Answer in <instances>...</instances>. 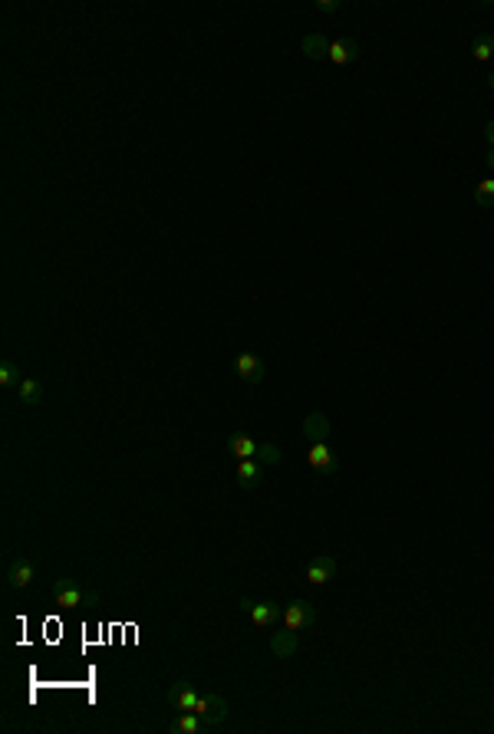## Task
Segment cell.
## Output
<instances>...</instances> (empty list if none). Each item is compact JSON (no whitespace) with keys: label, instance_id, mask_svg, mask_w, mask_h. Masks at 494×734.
<instances>
[{"label":"cell","instance_id":"1","mask_svg":"<svg viewBox=\"0 0 494 734\" xmlns=\"http://www.w3.org/2000/svg\"><path fill=\"white\" fill-rule=\"evenodd\" d=\"M195 715L204 721V728H217V724L228 718V701H224L221 695H198Z\"/></svg>","mask_w":494,"mask_h":734},{"label":"cell","instance_id":"2","mask_svg":"<svg viewBox=\"0 0 494 734\" xmlns=\"http://www.w3.org/2000/svg\"><path fill=\"white\" fill-rule=\"evenodd\" d=\"M313 622H317V610H313L306 599H293V603L283 606V626L293 629V633H297V629H310Z\"/></svg>","mask_w":494,"mask_h":734},{"label":"cell","instance_id":"3","mask_svg":"<svg viewBox=\"0 0 494 734\" xmlns=\"http://www.w3.org/2000/svg\"><path fill=\"white\" fill-rule=\"evenodd\" d=\"M241 610L251 616L257 626H274L277 619H283V606H277V603H270V599H264V603H254V599L244 596L241 599Z\"/></svg>","mask_w":494,"mask_h":734},{"label":"cell","instance_id":"4","mask_svg":"<svg viewBox=\"0 0 494 734\" xmlns=\"http://www.w3.org/2000/svg\"><path fill=\"white\" fill-rule=\"evenodd\" d=\"M53 596H56V606H63V610H73V606H83V603H86V593H83L69 576H60V580H56Z\"/></svg>","mask_w":494,"mask_h":734},{"label":"cell","instance_id":"5","mask_svg":"<svg viewBox=\"0 0 494 734\" xmlns=\"http://www.w3.org/2000/svg\"><path fill=\"white\" fill-rule=\"evenodd\" d=\"M30 583H33V563L26 560V557H13L7 563V586L10 589H24Z\"/></svg>","mask_w":494,"mask_h":734},{"label":"cell","instance_id":"6","mask_svg":"<svg viewBox=\"0 0 494 734\" xmlns=\"http://www.w3.org/2000/svg\"><path fill=\"white\" fill-rule=\"evenodd\" d=\"M168 701H172V708H175V711H195V705H198V692H195V685H191V682H175L172 688H168Z\"/></svg>","mask_w":494,"mask_h":734},{"label":"cell","instance_id":"7","mask_svg":"<svg viewBox=\"0 0 494 734\" xmlns=\"http://www.w3.org/2000/svg\"><path fill=\"white\" fill-rule=\"evenodd\" d=\"M359 43H356L353 37H343V40H333L329 43V60L336 63V66H349V63L359 60Z\"/></svg>","mask_w":494,"mask_h":734},{"label":"cell","instance_id":"8","mask_svg":"<svg viewBox=\"0 0 494 734\" xmlns=\"http://www.w3.org/2000/svg\"><path fill=\"white\" fill-rule=\"evenodd\" d=\"M234 369H238V375H241L244 382H261L264 379V359L261 356H254V352H241L238 359H234Z\"/></svg>","mask_w":494,"mask_h":734},{"label":"cell","instance_id":"9","mask_svg":"<svg viewBox=\"0 0 494 734\" xmlns=\"http://www.w3.org/2000/svg\"><path fill=\"white\" fill-rule=\"evenodd\" d=\"M297 649H300V639H297L293 629H287V633L280 629V633L270 635V652H274V659H293Z\"/></svg>","mask_w":494,"mask_h":734},{"label":"cell","instance_id":"10","mask_svg":"<svg viewBox=\"0 0 494 734\" xmlns=\"http://www.w3.org/2000/svg\"><path fill=\"white\" fill-rule=\"evenodd\" d=\"M333 573H336V560L329 557V553H320L317 560L306 563V580L310 583H327V580H333Z\"/></svg>","mask_w":494,"mask_h":734},{"label":"cell","instance_id":"11","mask_svg":"<svg viewBox=\"0 0 494 734\" xmlns=\"http://www.w3.org/2000/svg\"><path fill=\"white\" fill-rule=\"evenodd\" d=\"M261 478H264V464L257 458H244L241 464H238V484L241 487L254 491V487L261 484Z\"/></svg>","mask_w":494,"mask_h":734},{"label":"cell","instance_id":"12","mask_svg":"<svg viewBox=\"0 0 494 734\" xmlns=\"http://www.w3.org/2000/svg\"><path fill=\"white\" fill-rule=\"evenodd\" d=\"M304 435L317 445V441H327V435H329V418L323 415V411H310L304 418Z\"/></svg>","mask_w":494,"mask_h":734},{"label":"cell","instance_id":"13","mask_svg":"<svg viewBox=\"0 0 494 734\" xmlns=\"http://www.w3.org/2000/svg\"><path fill=\"white\" fill-rule=\"evenodd\" d=\"M329 43H333V40H327L323 33H306L300 47H304L306 60H327V56H329Z\"/></svg>","mask_w":494,"mask_h":734},{"label":"cell","instance_id":"14","mask_svg":"<svg viewBox=\"0 0 494 734\" xmlns=\"http://www.w3.org/2000/svg\"><path fill=\"white\" fill-rule=\"evenodd\" d=\"M201 728H204V721L195 715V711H181L175 721L168 724V731H172V734H198Z\"/></svg>","mask_w":494,"mask_h":734},{"label":"cell","instance_id":"15","mask_svg":"<svg viewBox=\"0 0 494 734\" xmlns=\"http://www.w3.org/2000/svg\"><path fill=\"white\" fill-rule=\"evenodd\" d=\"M228 451L234 455L238 461H244V458H257V441L254 438H247V435H231L228 438Z\"/></svg>","mask_w":494,"mask_h":734},{"label":"cell","instance_id":"16","mask_svg":"<svg viewBox=\"0 0 494 734\" xmlns=\"http://www.w3.org/2000/svg\"><path fill=\"white\" fill-rule=\"evenodd\" d=\"M310 464H313L317 471H336V458H333V451H329L323 441H317V445L310 448Z\"/></svg>","mask_w":494,"mask_h":734},{"label":"cell","instance_id":"17","mask_svg":"<svg viewBox=\"0 0 494 734\" xmlns=\"http://www.w3.org/2000/svg\"><path fill=\"white\" fill-rule=\"evenodd\" d=\"M40 398H43V386L37 379H24L20 382V405H37Z\"/></svg>","mask_w":494,"mask_h":734},{"label":"cell","instance_id":"18","mask_svg":"<svg viewBox=\"0 0 494 734\" xmlns=\"http://www.w3.org/2000/svg\"><path fill=\"white\" fill-rule=\"evenodd\" d=\"M0 386L3 389L20 386V369H17V362H10V359L0 362Z\"/></svg>","mask_w":494,"mask_h":734},{"label":"cell","instance_id":"19","mask_svg":"<svg viewBox=\"0 0 494 734\" xmlns=\"http://www.w3.org/2000/svg\"><path fill=\"white\" fill-rule=\"evenodd\" d=\"M475 201H478L481 208H494V178L478 181V188H475Z\"/></svg>","mask_w":494,"mask_h":734},{"label":"cell","instance_id":"20","mask_svg":"<svg viewBox=\"0 0 494 734\" xmlns=\"http://www.w3.org/2000/svg\"><path fill=\"white\" fill-rule=\"evenodd\" d=\"M471 53H475V60H491V56H494V37H491V33H481V37L475 40Z\"/></svg>","mask_w":494,"mask_h":734},{"label":"cell","instance_id":"21","mask_svg":"<svg viewBox=\"0 0 494 734\" xmlns=\"http://www.w3.org/2000/svg\"><path fill=\"white\" fill-rule=\"evenodd\" d=\"M257 461H261V464H277V461H280V448H277V445H270V441L257 445Z\"/></svg>","mask_w":494,"mask_h":734},{"label":"cell","instance_id":"22","mask_svg":"<svg viewBox=\"0 0 494 734\" xmlns=\"http://www.w3.org/2000/svg\"><path fill=\"white\" fill-rule=\"evenodd\" d=\"M317 10H323V13H336V10H340V0H317Z\"/></svg>","mask_w":494,"mask_h":734},{"label":"cell","instance_id":"23","mask_svg":"<svg viewBox=\"0 0 494 734\" xmlns=\"http://www.w3.org/2000/svg\"><path fill=\"white\" fill-rule=\"evenodd\" d=\"M484 138H488V145L494 149V119H491L488 125H484Z\"/></svg>","mask_w":494,"mask_h":734},{"label":"cell","instance_id":"24","mask_svg":"<svg viewBox=\"0 0 494 734\" xmlns=\"http://www.w3.org/2000/svg\"><path fill=\"white\" fill-rule=\"evenodd\" d=\"M484 165H488V168H491V172H494V149L488 152V158H484Z\"/></svg>","mask_w":494,"mask_h":734},{"label":"cell","instance_id":"25","mask_svg":"<svg viewBox=\"0 0 494 734\" xmlns=\"http://www.w3.org/2000/svg\"><path fill=\"white\" fill-rule=\"evenodd\" d=\"M488 86H491V89H494V70H491V76H488Z\"/></svg>","mask_w":494,"mask_h":734}]
</instances>
